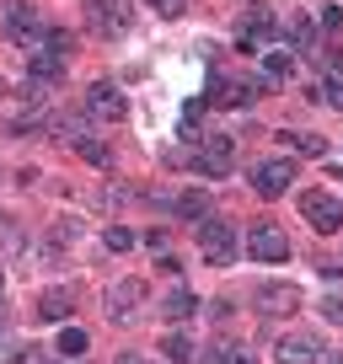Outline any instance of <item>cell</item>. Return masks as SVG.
<instances>
[{"label":"cell","instance_id":"cell-3","mask_svg":"<svg viewBox=\"0 0 343 364\" xmlns=\"http://www.w3.org/2000/svg\"><path fill=\"white\" fill-rule=\"evenodd\" d=\"M300 215H306V225L317 236H332V230H343V198L311 188V193H300Z\"/></svg>","mask_w":343,"mask_h":364},{"label":"cell","instance_id":"cell-7","mask_svg":"<svg viewBox=\"0 0 343 364\" xmlns=\"http://www.w3.org/2000/svg\"><path fill=\"white\" fill-rule=\"evenodd\" d=\"M145 279H113L107 284V295H102V306H107V316L113 321H129V316H139V306H145Z\"/></svg>","mask_w":343,"mask_h":364},{"label":"cell","instance_id":"cell-16","mask_svg":"<svg viewBox=\"0 0 343 364\" xmlns=\"http://www.w3.org/2000/svg\"><path fill=\"white\" fill-rule=\"evenodd\" d=\"M161 353H167V364H188L194 359V338H188L183 327H172L167 338H161Z\"/></svg>","mask_w":343,"mask_h":364},{"label":"cell","instance_id":"cell-26","mask_svg":"<svg viewBox=\"0 0 343 364\" xmlns=\"http://www.w3.org/2000/svg\"><path fill=\"white\" fill-rule=\"evenodd\" d=\"M150 6H156L161 16H183L188 11V0H150Z\"/></svg>","mask_w":343,"mask_h":364},{"label":"cell","instance_id":"cell-11","mask_svg":"<svg viewBox=\"0 0 343 364\" xmlns=\"http://www.w3.org/2000/svg\"><path fill=\"white\" fill-rule=\"evenodd\" d=\"M274 353H279V364H317L322 343H317V332H285L274 343Z\"/></svg>","mask_w":343,"mask_h":364},{"label":"cell","instance_id":"cell-33","mask_svg":"<svg viewBox=\"0 0 343 364\" xmlns=\"http://www.w3.org/2000/svg\"><path fill=\"white\" fill-rule=\"evenodd\" d=\"M317 364H343V353H332V359H317Z\"/></svg>","mask_w":343,"mask_h":364},{"label":"cell","instance_id":"cell-17","mask_svg":"<svg viewBox=\"0 0 343 364\" xmlns=\"http://www.w3.org/2000/svg\"><path fill=\"white\" fill-rule=\"evenodd\" d=\"M161 311H167V321H188V316H194V295H188V284H172L167 300H161Z\"/></svg>","mask_w":343,"mask_h":364},{"label":"cell","instance_id":"cell-14","mask_svg":"<svg viewBox=\"0 0 343 364\" xmlns=\"http://www.w3.org/2000/svg\"><path fill=\"white\" fill-rule=\"evenodd\" d=\"M70 311H75V295H70V289H43V295H38V321H65Z\"/></svg>","mask_w":343,"mask_h":364},{"label":"cell","instance_id":"cell-15","mask_svg":"<svg viewBox=\"0 0 343 364\" xmlns=\"http://www.w3.org/2000/svg\"><path fill=\"white\" fill-rule=\"evenodd\" d=\"M172 215H177V220H209V193H204V188L177 193V198H172Z\"/></svg>","mask_w":343,"mask_h":364},{"label":"cell","instance_id":"cell-13","mask_svg":"<svg viewBox=\"0 0 343 364\" xmlns=\"http://www.w3.org/2000/svg\"><path fill=\"white\" fill-rule=\"evenodd\" d=\"M27 75L43 80V86H59V75H65V54H54V48H33V59H27Z\"/></svg>","mask_w":343,"mask_h":364},{"label":"cell","instance_id":"cell-24","mask_svg":"<svg viewBox=\"0 0 343 364\" xmlns=\"http://www.w3.org/2000/svg\"><path fill=\"white\" fill-rule=\"evenodd\" d=\"M16 252H22V230L6 225V230H0V257H16Z\"/></svg>","mask_w":343,"mask_h":364},{"label":"cell","instance_id":"cell-21","mask_svg":"<svg viewBox=\"0 0 343 364\" xmlns=\"http://www.w3.org/2000/svg\"><path fill=\"white\" fill-rule=\"evenodd\" d=\"M75 156H80V161H92V166H107V161H113V150H107L97 134H86V139H75Z\"/></svg>","mask_w":343,"mask_h":364},{"label":"cell","instance_id":"cell-22","mask_svg":"<svg viewBox=\"0 0 343 364\" xmlns=\"http://www.w3.org/2000/svg\"><path fill=\"white\" fill-rule=\"evenodd\" d=\"M134 241H139V236H134L129 225H107V230H102V247H107V252H134Z\"/></svg>","mask_w":343,"mask_h":364},{"label":"cell","instance_id":"cell-19","mask_svg":"<svg viewBox=\"0 0 343 364\" xmlns=\"http://www.w3.org/2000/svg\"><path fill=\"white\" fill-rule=\"evenodd\" d=\"M279 139H285L290 150H300V156H327V139L322 134H295V129H285Z\"/></svg>","mask_w":343,"mask_h":364},{"label":"cell","instance_id":"cell-4","mask_svg":"<svg viewBox=\"0 0 343 364\" xmlns=\"http://www.w3.org/2000/svg\"><path fill=\"white\" fill-rule=\"evenodd\" d=\"M199 252H204L215 268H231V262H236V225H226V220H199Z\"/></svg>","mask_w":343,"mask_h":364},{"label":"cell","instance_id":"cell-1","mask_svg":"<svg viewBox=\"0 0 343 364\" xmlns=\"http://www.w3.org/2000/svg\"><path fill=\"white\" fill-rule=\"evenodd\" d=\"M252 306H258V316L279 321V316H290V311H300V284H290V279H263V284L252 289Z\"/></svg>","mask_w":343,"mask_h":364},{"label":"cell","instance_id":"cell-25","mask_svg":"<svg viewBox=\"0 0 343 364\" xmlns=\"http://www.w3.org/2000/svg\"><path fill=\"white\" fill-rule=\"evenodd\" d=\"M322 102L343 107V80H338V75H332V80H322Z\"/></svg>","mask_w":343,"mask_h":364},{"label":"cell","instance_id":"cell-31","mask_svg":"<svg viewBox=\"0 0 343 364\" xmlns=\"http://www.w3.org/2000/svg\"><path fill=\"white\" fill-rule=\"evenodd\" d=\"M113 364H145V359H139V353H118Z\"/></svg>","mask_w":343,"mask_h":364},{"label":"cell","instance_id":"cell-30","mask_svg":"<svg viewBox=\"0 0 343 364\" xmlns=\"http://www.w3.org/2000/svg\"><path fill=\"white\" fill-rule=\"evenodd\" d=\"M204 364H226V348H209V353H204Z\"/></svg>","mask_w":343,"mask_h":364},{"label":"cell","instance_id":"cell-23","mask_svg":"<svg viewBox=\"0 0 343 364\" xmlns=\"http://www.w3.org/2000/svg\"><path fill=\"white\" fill-rule=\"evenodd\" d=\"M290 43H295V54H311V43H317V27H311L306 16H300V22L290 27Z\"/></svg>","mask_w":343,"mask_h":364},{"label":"cell","instance_id":"cell-8","mask_svg":"<svg viewBox=\"0 0 343 364\" xmlns=\"http://www.w3.org/2000/svg\"><path fill=\"white\" fill-rule=\"evenodd\" d=\"M247 257H258V262H285L290 257V236L279 225H268V220H258L252 225V236H247Z\"/></svg>","mask_w":343,"mask_h":364},{"label":"cell","instance_id":"cell-27","mask_svg":"<svg viewBox=\"0 0 343 364\" xmlns=\"http://www.w3.org/2000/svg\"><path fill=\"white\" fill-rule=\"evenodd\" d=\"M322 316H327V321H343V295H327V300H322Z\"/></svg>","mask_w":343,"mask_h":364},{"label":"cell","instance_id":"cell-2","mask_svg":"<svg viewBox=\"0 0 343 364\" xmlns=\"http://www.w3.org/2000/svg\"><path fill=\"white\" fill-rule=\"evenodd\" d=\"M134 22V0H86V27L102 38H124Z\"/></svg>","mask_w":343,"mask_h":364},{"label":"cell","instance_id":"cell-32","mask_svg":"<svg viewBox=\"0 0 343 364\" xmlns=\"http://www.w3.org/2000/svg\"><path fill=\"white\" fill-rule=\"evenodd\" d=\"M0 321H6V273H0Z\"/></svg>","mask_w":343,"mask_h":364},{"label":"cell","instance_id":"cell-20","mask_svg":"<svg viewBox=\"0 0 343 364\" xmlns=\"http://www.w3.org/2000/svg\"><path fill=\"white\" fill-rule=\"evenodd\" d=\"M54 353H65V359H80V353H86V327H59Z\"/></svg>","mask_w":343,"mask_h":364},{"label":"cell","instance_id":"cell-28","mask_svg":"<svg viewBox=\"0 0 343 364\" xmlns=\"http://www.w3.org/2000/svg\"><path fill=\"white\" fill-rule=\"evenodd\" d=\"M322 27H327V33H332V27H343V6H322Z\"/></svg>","mask_w":343,"mask_h":364},{"label":"cell","instance_id":"cell-9","mask_svg":"<svg viewBox=\"0 0 343 364\" xmlns=\"http://www.w3.org/2000/svg\"><path fill=\"white\" fill-rule=\"evenodd\" d=\"M0 27H6V38H11V43H33V48H38V38H43V11H38V6H27V0H16Z\"/></svg>","mask_w":343,"mask_h":364},{"label":"cell","instance_id":"cell-10","mask_svg":"<svg viewBox=\"0 0 343 364\" xmlns=\"http://www.w3.org/2000/svg\"><path fill=\"white\" fill-rule=\"evenodd\" d=\"M86 113L102 118V124H118V118L129 113V102H124V91H118L113 80H97V86L86 91Z\"/></svg>","mask_w":343,"mask_h":364},{"label":"cell","instance_id":"cell-12","mask_svg":"<svg viewBox=\"0 0 343 364\" xmlns=\"http://www.w3.org/2000/svg\"><path fill=\"white\" fill-rule=\"evenodd\" d=\"M274 33V16H268V6H247V11H241V27H236V43L247 48H258V38H268Z\"/></svg>","mask_w":343,"mask_h":364},{"label":"cell","instance_id":"cell-29","mask_svg":"<svg viewBox=\"0 0 343 364\" xmlns=\"http://www.w3.org/2000/svg\"><path fill=\"white\" fill-rule=\"evenodd\" d=\"M226 364H258V359H252L247 348H226Z\"/></svg>","mask_w":343,"mask_h":364},{"label":"cell","instance_id":"cell-18","mask_svg":"<svg viewBox=\"0 0 343 364\" xmlns=\"http://www.w3.org/2000/svg\"><path fill=\"white\" fill-rule=\"evenodd\" d=\"M263 75L274 80V86H279V80H290V75H295V54H285V48L263 54Z\"/></svg>","mask_w":343,"mask_h":364},{"label":"cell","instance_id":"cell-6","mask_svg":"<svg viewBox=\"0 0 343 364\" xmlns=\"http://www.w3.org/2000/svg\"><path fill=\"white\" fill-rule=\"evenodd\" d=\"M247 182H252V193L279 198V193H290V182H295V161H252Z\"/></svg>","mask_w":343,"mask_h":364},{"label":"cell","instance_id":"cell-5","mask_svg":"<svg viewBox=\"0 0 343 364\" xmlns=\"http://www.w3.org/2000/svg\"><path fill=\"white\" fill-rule=\"evenodd\" d=\"M188 166H194L199 177H226V171L236 166V139H231V134H209L204 145L194 150V161H188Z\"/></svg>","mask_w":343,"mask_h":364}]
</instances>
